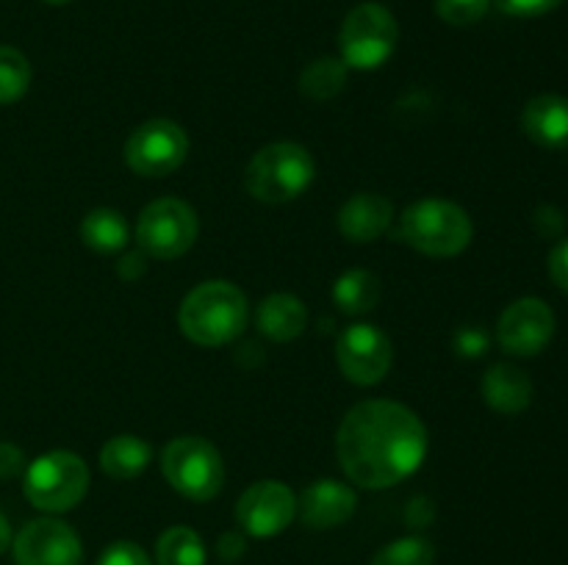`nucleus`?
<instances>
[{
    "instance_id": "obj_34",
    "label": "nucleus",
    "mask_w": 568,
    "mask_h": 565,
    "mask_svg": "<svg viewBox=\"0 0 568 565\" xmlns=\"http://www.w3.org/2000/svg\"><path fill=\"white\" fill-rule=\"evenodd\" d=\"M536 225H538V230L547 233V236H558V233L564 230L566 219L558 208H552V205H544V208H538V214H536Z\"/></svg>"
},
{
    "instance_id": "obj_26",
    "label": "nucleus",
    "mask_w": 568,
    "mask_h": 565,
    "mask_svg": "<svg viewBox=\"0 0 568 565\" xmlns=\"http://www.w3.org/2000/svg\"><path fill=\"white\" fill-rule=\"evenodd\" d=\"M491 0H436V14L447 25H475L488 14Z\"/></svg>"
},
{
    "instance_id": "obj_10",
    "label": "nucleus",
    "mask_w": 568,
    "mask_h": 565,
    "mask_svg": "<svg viewBox=\"0 0 568 565\" xmlns=\"http://www.w3.org/2000/svg\"><path fill=\"white\" fill-rule=\"evenodd\" d=\"M336 360L342 374L355 386H377L386 380L394 363V347L375 325H349L336 341Z\"/></svg>"
},
{
    "instance_id": "obj_32",
    "label": "nucleus",
    "mask_w": 568,
    "mask_h": 565,
    "mask_svg": "<svg viewBox=\"0 0 568 565\" xmlns=\"http://www.w3.org/2000/svg\"><path fill=\"white\" fill-rule=\"evenodd\" d=\"M216 552H220L222 559L233 563V559H239L244 552H247V537H244V532L239 530L225 532V535L220 537V543H216Z\"/></svg>"
},
{
    "instance_id": "obj_23",
    "label": "nucleus",
    "mask_w": 568,
    "mask_h": 565,
    "mask_svg": "<svg viewBox=\"0 0 568 565\" xmlns=\"http://www.w3.org/2000/svg\"><path fill=\"white\" fill-rule=\"evenodd\" d=\"M159 565H205V543L189 526H172L155 543Z\"/></svg>"
},
{
    "instance_id": "obj_2",
    "label": "nucleus",
    "mask_w": 568,
    "mask_h": 565,
    "mask_svg": "<svg viewBox=\"0 0 568 565\" xmlns=\"http://www.w3.org/2000/svg\"><path fill=\"white\" fill-rule=\"evenodd\" d=\"M250 319L247 297L227 280H205L183 297L178 325L197 347H225L236 341Z\"/></svg>"
},
{
    "instance_id": "obj_17",
    "label": "nucleus",
    "mask_w": 568,
    "mask_h": 565,
    "mask_svg": "<svg viewBox=\"0 0 568 565\" xmlns=\"http://www.w3.org/2000/svg\"><path fill=\"white\" fill-rule=\"evenodd\" d=\"M483 399L503 415H516L530 408L532 380L514 363H494L483 377Z\"/></svg>"
},
{
    "instance_id": "obj_14",
    "label": "nucleus",
    "mask_w": 568,
    "mask_h": 565,
    "mask_svg": "<svg viewBox=\"0 0 568 565\" xmlns=\"http://www.w3.org/2000/svg\"><path fill=\"white\" fill-rule=\"evenodd\" d=\"M358 507V496L349 485L338 480H316L311 482L297 499V513L303 524L311 530H333L342 526L344 521L353 518Z\"/></svg>"
},
{
    "instance_id": "obj_15",
    "label": "nucleus",
    "mask_w": 568,
    "mask_h": 565,
    "mask_svg": "<svg viewBox=\"0 0 568 565\" xmlns=\"http://www.w3.org/2000/svg\"><path fill=\"white\" fill-rule=\"evenodd\" d=\"M394 205L383 194L358 192L338 210V230L347 242L369 244L392 227Z\"/></svg>"
},
{
    "instance_id": "obj_4",
    "label": "nucleus",
    "mask_w": 568,
    "mask_h": 565,
    "mask_svg": "<svg viewBox=\"0 0 568 565\" xmlns=\"http://www.w3.org/2000/svg\"><path fill=\"white\" fill-rule=\"evenodd\" d=\"M314 175V158L303 144L275 142L261 147L250 158L247 172H244V186H247L250 197L281 205L292 203L300 194L308 192Z\"/></svg>"
},
{
    "instance_id": "obj_3",
    "label": "nucleus",
    "mask_w": 568,
    "mask_h": 565,
    "mask_svg": "<svg viewBox=\"0 0 568 565\" xmlns=\"http://www.w3.org/2000/svg\"><path fill=\"white\" fill-rule=\"evenodd\" d=\"M399 242L430 258H453L471 244L475 225L458 203L427 197L399 216Z\"/></svg>"
},
{
    "instance_id": "obj_7",
    "label": "nucleus",
    "mask_w": 568,
    "mask_h": 565,
    "mask_svg": "<svg viewBox=\"0 0 568 565\" xmlns=\"http://www.w3.org/2000/svg\"><path fill=\"white\" fill-rule=\"evenodd\" d=\"M399 28L392 11L381 3H361L344 17L338 48L342 61L353 70H377L397 50Z\"/></svg>"
},
{
    "instance_id": "obj_1",
    "label": "nucleus",
    "mask_w": 568,
    "mask_h": 565,
    "mask_svg": "<svg viewBox=\"0 0 568 565\" xmlns=\"http://www.w3.org/2000/svg\"><path fill=\"white\" fill-rule=\"evenodd\" d=\"M336 454L349 482L366 491H383L422 469L427 458V430L408 404L366 399L344 415Z\"/></svg>"
},
{
    "instance_id": "obj_27",
    "label": "nucleus",
    "mask_w": 568,
    "mask_h": 565,
    "mask_svg": "<svg viewBox=\"0 0 568 565\" xmlns=\"http://www.w3.org/2000/svg\"><path fill=\"white\" fill-rule=\"evenodd\" d=\"M98 565H150V557L139 543L116 541L100 554Z\"/></svg>"
},
{
    "instance_id": "obj_21",
    "label": "nucleus",
    "mask_w": 568,
    "mask_h": 565,
    "mask_svg": "<svg viewBox=\"0 0 568 565\" xmlns=\"http://www.w3.org/2000/svg\"><path fill=\"white\" fill-rule=\"evenodd\" d=\"M377 299H381V280L366 269L344 271L336 280V286H333V302L338 305L342 314H369L377 305Z\"/></svg>"
},
{
    "instance_id": "obj_19",
    "label": "nucleus",
    "mask_w": 568,
    "mask_h": 565,
    "mask_svg": "<svg viewBox=\"0 0 568 565\" xmlns=\"http://www.w3.org/2000/svg\"><path fill=\"white\" fill-rule=\"evenodd\" d=\"M153 460V446L139 435H114L100 449V469L116 482L136 480Z\"/></svg>"
},
{
    "instance_id": "obj_6",
    "label": "nucleus",
    "mask_w": 568,
    "mask_h": 565,
    "mask_svg": "<svg viewBox=\"0 0 568 565\" xmlns=\"http://www.w3.org/2000/svg\"><path fill=\"white\" fill-rule=\"evenodd\" d=\"M26 499L44 513H67L89 491V465L75 452L55 449L26 469Z\"/></svg>"
},
{
    "instance_id": "obj_20",
    "label": "nucleus",
    "mask_w": 568,
    "mask_h": 565,
    "mask_svg": "<svg viewBox=\"0 0 568 565\" xmlns=\"http://www.w3.org/2000/svg\"><path fill=\"white\" fill-rule=\"evenodd\" d=\"M81 242L98 255H114L128 247L131 227L116 208H94L81 219Z\"/></svg>"
},
{
    "instance_id": "obj_8",
    "label": "nucleus",
    "mask_w": 568,
    "mask_h": 565,
    "mask_svg": "<svg viewBox=\"0 0 568 565\" xmlns=\"http://www.w3.org/2000/svg\"><path fill=\"white\" fill-rule=\"evenodd\" d=\"M200 233L197 214L178 197H161L144 205L136 222V244L148 258L175 260L194 247Z\"/></svg>"
},
{
    "instance_id": "obj_11",
    "label": "nucleus",
    "mask_w": 568,
    "mask_h": 565,
    "mask_svg": "<svg viewBox=\"0 0 568 565\" xmlns=\"http://www.w3.org/2000/svg\"><path fill=\"white\" fill-rule=\"evenodd\" d=\"M297 515V496L277 480L253 482L236 504V521L244 535L275 537Z\"/></svg>"
},
{
    "instance_id": "obj_9",
    "label": "nucleus",
    "mask_w": 568,
    "mask_h": 565,
    "mask_svg": "<svg viewBox=\"0 0 568 565\" xmlns=\"http://www.w3.org/2000/svg\"><path fill=\"white\" fill-rule=\"evenodd\" d=\"M189 155V136L178 122L148 120L128 136L125 164L142 177H166L181 170Z\"/></svg>"
},
{
    "instance_id": "obj_12",
    "label": "nucleus",
    "mask_w": 568,
    "mask_h": 565,
    "mask_svg": "<svg viewBox=\"0 0 568 565\" xmlns=\"http://www.w3.org/2000/svg\"><path fill=\"white\" fill-rule=\"evenodd\" d=\"M555 336V314L544 299L521 297L503 310L497 321L499 347L516 358L544 352Z\"/></svg>"
},
{
    "instance_id": "obj_29",
    "label": "nucleus",
    "mask_w": 568,
    "mask_h": 565,
    "mask_svg": "<svg viewBox=\"0 0 568 565\" xmlns=\"http://www.w3.org/2000/svg\"><path fill=\"white\" fill-rule=\"evenodd\" d=\"M503 14L510 17H541L558 9L564 0H494Z\"/></svg>"
},
{
    "instance_id": "obj_31",
    "label": "nucleus",
    "mask_w": 568,
    "mask_h": 565,
    "mask_svg": "<svg viewBox=\"0 0 568 565\" xmlns=\"http://www.w3.org/2000/svg\"><path fill=\"white\" fill-rule=\"evenodd\" d=\"M549 275H552L555 286L568 294V238L555 244L549 253Z\"/></svg>"
},
{
    "instance_id": "obj_5",
    "label": "nucleus",
    "mask_w": 568,
    "mask_h": 565,
    "mask_svg": "<svg viewBox=\"0 0 568 565\" xmlns=\"http://www.w3.org/2000/svg\"><path fill=\"white\" fill-rule=\"evenodd\" d=\"M161 471L164 480L192 502H211L225 482L220 449L200 435L172 438L161 452Z\"/></svg>"
},
{
    "instance_id": "obj_18",
    "label": "nucleus",
    "mask_w": 568,
    "mask_h": 565,
    "mask_svg": "<svg viewBox=\"0 0 568 565\" xmlns=\"http://www.w3.org/2000/svg\"><path fill=\"white\" fill-rule=\"evenodd\" d=\"M305 325H308V310H305L303 299L294 294H270L255 310V327L261 330V336L275 343H286L303 336Z\"/></svg>"
},
{
    "instance_id": "obj_22",
    "label": "nucleus",
    "mask_w": 568,
    "mask_h": 565,
    "mask_svg": "<svg viewBox=\"0 0 568 565\" xmlns=\"http://www.w3.org/2000/svg\"><path fill=\"white\" fill-rule=\"evenodd\" d=\"M347 70L349 66L342 59L322 55V59L311 61L303 70V75H300V92L311 100L336 97L344 89V81H347Z\"/></svg>"
},
{
    "instance_id": "obj_16",
    "label": "nucleus",
    "mask_w": 568,
    "mask_h": 565,
    "mask_svg": "<svg viewBox=\"0 0 568 565\" xmlns=\"http://www.w3.org/2000/svg\"><path fill=\"white\" fill-rule=\"evenodd\" d=\"M527 138L544 150H568V97L538 94L521 111Z\"/></svg>"
},
{
    "instance_id": "obj_35",
    "label": "nucleus",
    "mask_w": 568,
    "mask_h": 565,
    "mask_svg": "<svg viewBox=\"0 0 568 565\" xmlns=\"http://www.w3.org/2000/svg\"><path fill=\"white\" fill-rule=\"evenodd\" d=\"M11 546V524L6 521V515L0 513V554Z\"/></svg>"
},
{
    "instance_id": "obj_24",
    "label": "nucleus",
    "mask_w": 568,
    "mask_h": 565,
    "mask_svg": "<svg viewBox=\"0 0 568 565\" xmlns=\"http://www.w3.org/2000/svg\"><path fill=\"white\" fill-rule=\"evenodd\" d=\"M31 86V64L17 48L0 44V105L17 103Z\"/></svg>"
},
{
    "instance_id": "obj_28",
    "label": "nucleus",
    "mask_w": 568,
    "mask_h": 565,
    "mask_svg": "<svg viewBox=\"0 0 568 565\" xmlns=\"http://www.w3.org/2000/svg\"><path fill=\"white\" fill-rule=\"evenodd\" d=\"M453 347L460 358H483L491 347V338L480 327H460L453 338Z\"/></svg>"
},
{
    "instance_id": "obj_30",
    "label": "nucleus",
    "mask_w": 568,
    "mask_h": 565,
    "mask_svg": "<svg viewBox=\"0 0 568 565\" xmlns=\"http://www.w3.org/2000/svg\"><path fill=\"white\" fill-rule=\"evenodd\" d=\"M26 469V454L14 443L0 441V480H14Z\"/></svg>"
},
{
    "instance_id": "obj_33",
    "label": "nucleus",
    "mask_w": 568,
    "mask_h": 565,
    "mask_svg": "<svg viewBox=\"0 0 568 565\" xmlns=\"http://www.w3.org/2000/svg\"><path fill=\"white\" fill-rule=\"evenodd\" d=\"M144 269H148V255L139 249V253H128L125 258L116 264V275L122 277V280H139V277L144 275Z\"/></svg>"
},
{
    "instance_id": "obj_25",
    "label": "nucleus",
    "mask_w": 568,
    "mask_h": 565,
    "mask_svg": "<svg viewBox=\"0 0 568 565\" xmlns=\"http://www.w3.org/2000/svg\"><path fill=\"white\" fill-rule=\"evenodd\" d=\"M433 559H436V546L427 537L408 535L386 543L369 565H433Z\"/></svg>"
},
{
    "instance_id": "obj_13",
    "label": "nucleus",
    "mask_w": 568,
    "mask_h": 565,
    "mask_svg": "<svg viewBox=\"0 0 568 565\" xmlns=\"http://www.w3.org/2000/svg\"><path fill=\"white\" fill-rule=\"evenodd\" d=\"M17 565H83L81 537L59 518H37L14 537Z\"/></svg>"
},
{
    "instance_id": "obj_36",
    "label": "nucleus",
    "mask_w": 568,
    "mask_h": 565,
    "mask_svg": "<svg viewBox=\"0 0 568 565\" xmlns=\"http://www.w3.org/2000/svg\"><path fill=\"white\" fill-rule=\"evenodd\" d=\"M42 3H50V6H64V3H72V0H42Z\"/></svg>"
}]
</instances>
